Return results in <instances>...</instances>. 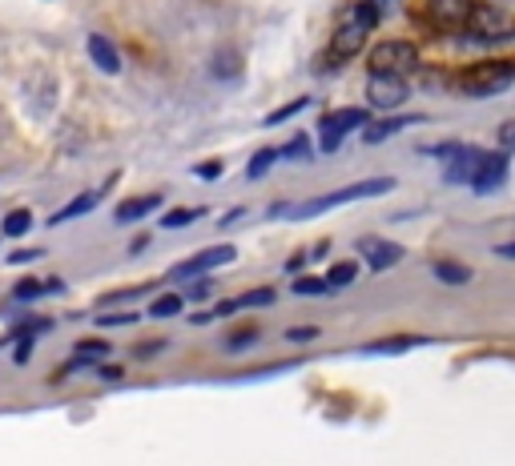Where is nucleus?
<instances>
[{"label":"nucleus","mask_w":515,"mask_h":466,"mask_svg":"<svg viewBox=\"0 0 515 466\" xmlns=\"http://www.w3.org/2000/svg\"><path fill=\"white\" fill-rule=\"evenodd\" d=\"M391 190H394L391 177H371V182L347 185V190L326 193V198H315V201H306V206H274L270 214L274 217H315V214H326V209L347 206V201H358V198H383V193H391Z\"/></svg>","instance_id":"1"},{"label":"nucleus","mask_w":515,"mask_h":466,"mask_svg":"<svg viewBox=\"0 0 515 466\" xmlns=\"http://www.w3.org/2000/svg\"><path fill=\"white\" fill-rule=\"evenodd\" d=\"M375 9H371L367 0L363 4H350L347 12L339 17V25H334V36H331V52L339 57V61H347V57H355L358 49H363V41L371 36V28H375Z\"/></svg>","instance_id":"2"},{"label":"nucleus","mask_w":515,"mask_h":466,"mask_svg":"<svg viewBox=\"0 0 515 466\" xmlns=\"http://www.w3.org/2000/svg\"><path fill=\"white\" fill-rule=\"evenodd\" d=\"M419 65V49L410 41H378L371 49V73L378 77H407Z\"/></svg>","instance_id":"3"},{"label":"nucleus","mask_w":515,"mask_h":466,"mask_svg":"<svg viewBox=\"0 0 515 466\" xmlns=\"http://www.w3.org/2000/svg\"><path fill=\"white\" fill-rule=\"evenodd\" d=\"M363 125H367V109L326 113L323 121H318V133H323V153H334V149H339L355 129H363Z\"/></svg>","instance_id":"4"},{"label":"nucleus","mask_w":515,"mask_h":466,"mask_svg":"<svg viewBox=\"0 0 515 466\" xmlns=\"http://www.w3.org/2000/svg\"><path fill=\"white\" fill-rule=\"evenodd\" d=\"M439 153L447 157V165H443V182L447 185H472L475 182V169H480V161H483L480 149H472V145H443Z\"/></svg>","instance_id":"5"},{"label":"nucleus","mask_w":515,"mask_h":466,"mask_svg":"<svg viewBox=\"0 0 515 466\" xmlns=\"http://www.w3.org/2000/svg\"><path fill=\"white\" fill-rule=\"evenodd\" d=\"M515 81L511 65H483V69H472L463 77V93L472 97H491V93H503L507 85Z\"/></svg>","instance_id":"6"},{"label":"nucleus","mask_w":515,"mask_h":466,"mask_svg":"<svg viewBox=\"0 0 515 466\" xmlns=\"http://www.w3.org/2000/svg\"><path fill=\"white\" fill-rule=\"evenodd\" d=\"M234 258H238L234 245H210V250H201V253H193V258H185L182 266L174 269V277H177V282H185V277H206V274H214L218 266H230Z\"/></svg>","instance_id":"7"},{"label":"nucleus","mask_w":515,"mask_h":466,"mask_svg":"<svg viewBox=\"0 0 515 466\" xmlns=\"http://www.w3.org/2000/svg\"><path fill=\"white\" fill-rule=\"evenodd\" d=\"M407 77H378V73H371L367 81V105H375V109H399L402 101H407Z\"/></svg>","instance_id":"8"},{"label":"nucleus","mask_w":515,"mask_h":466,"mask_svg":"<svg viewBox=\"0 0 515 466\" xmlns=\"http://www.w3.org/2000/svg\"><path fill=\"white\" fill-rule=\"evenodd\" d=\"M472 12V0H427V20L435 28H467Z\"/></svg>","instance_id":"9"},{"label":"nucleus","mask_w":515,"mask_h":466,"mask_svg":"<svg viewBox=\"0 0 515 466\" xmlns=\"http://www.w3.org/2000/svg\"><path fill=\"white\" fill-rule=\"evenodd\" d=\"M358 258L383 274V269H394L402 261V245L386 242V237H363V242H358Z\"/></svg>","instance_id":"10"},{"label":"nucleus","mask_w":515,"mask_h":466,"mask_svg":"<svg viewBox=\"0 0 515 466\" xmlns=\"http://www.w3.org/2000/svg\"><path fill=\"white\" fill-rule=\"evenodd\" d=\"M503 182H507V157L503 153H483L480 169H475L472 190L475 193H495Z\"/></svg>","instance_id":"11"},{"label":"nucleus","mask_w":515,"mask_h":466,"mask_svg":"<svg viewBox=\"0 0 515 466\" xmlns=\"http://www.w3.org/2000/svg\"><path fill=\"white\" fill-rule=\"evenodd\" d=\"M89 57H93V65L101 73H109V77H113V73H121V57H117V49H113V41H109V36H101V33L89 36Z\"/></svg>","instance_id":"12"},{"label":"nucleus","mask_w":515,"mask_h":466,"mask_svg":"<svg viewBox=\"0 0 515 466\" xmlns=\"http://www.w3.org/2000/svg\"><path fill=\"white\" fill-rule=\"evenodd\" d=\"M467 25L475 28V36H483L488 44H495V36L507 28V17H503V12H495V9H475Z\"/></svg>","instance_id":"13"},{"label":"nucleus","mask_w":515,"mask_h":466,"mask_svg":"<svg viewBox=\"0 0 515 466\" xmlns=\"http://www.w3.org/2000/svg\"><path fill=\"white\" fill-rule=\"evenodd\" d=\"M254 306H274V290H250V294L234 298V302H222L218 314H238V310H254Z\"/></svg>","instance_id":"14"},{"label":"nucleus","mask_w":515,"mask_h":466,"mask_svg":"<svg viewBox=\"0 0 515 466\" xmlns=\"http://www.w3.org/2000/svg\"><path fill=\"white\" fill-rule=\"evenodd\" d=\"M158 206H161L158 193H149V198H133V201H125V206H117V221H137V217L153 214Z\"/></svg>","instance_id":"15"},{"label":"nucleus","mask_w":515,"mask_h":466,"mask_svg":"<svg viewBox=\"0 0 515 466\" xmlns=\"http://www.w3.org/2000/svg\"><path fill=\"white\" fill-rule=\"evenodd\" d=\"M407 125H415V117H399V121H378V125H371L367 129V145H378V141H386L391 133H399V129H407Z\"/></svg>","instance_id":"16"},{"label":"nucleus","mask_w":515,"mask_h":466,"mask_svg":"<svg viewBox=\"0 0 515 466\" xmlns=\"http://www.w3.org/2000/svg\"><path fill=\"white\" fill-rule=\"evenodd\" d=\"M435 277H439V282L463 285V282H472V269L463 266V261H435Z\"/></svg>","instance_id":"17"},{"label":"nucleus","mask_w":515,"mask_h":466,"mask_svg":"<svg viewBox=\"0 0 515 466\" xmlns=\"http://www.w3.org/2000/svg\"><path fill=\"white\" fill-rule=\"evenodd\" d=\"M93 206H97V193H81V198H73L65 209H57V214H53V225L69 221V217H77V214H89Z\"/></svg>","instance_id":"18"},{"label":"nucleus","mask_w":515,"mask_h":466,"mask_svg":"<svg viewBox=\"0 0 515 466\" xmlns=\"http://www.w3.org/2000/svg\"><path fill=\"white\" fill-rule=\"evenodd\" d=\"M274 161H278V149H258V153L250 157V169H246V177H250V182H258V177H266Z\"/></svg>","instance_id":"19"},{"label":"nucleus","mask_w":515,"mask_h":466,"mask_svg":"<svg viewBox=\"0 0 515 466\" xmlns=\"http://www.w3.org/2000/svg\"><path fill=\"white\" fill-rule=\"evenodd\" d=\"M358 277V266L355 261H334L331 274H326V282H331V290H342V285H350Z\"/></svg>","instance_id":"20"},{"label":"nucleus","mask_w":515,"mask_h":466,"mask_svg":"<svg viewBox=\"0 0 515 466\" xmlns=\"http://www.w3.org/2000/svg\"><path fill=\"white\" fill-rule=\"evenodd\" d=\"M28 225H33V214H28V209H12V214L4 217V233H9V237L28 233Z\"/></svg>","instance_id":"21"},{"label":"nucleus","mask_w":515,"mask_h":466,"mask_svg":"<svg viewBox=\"0 0 515 466\" xmlns=\"http://www.w3.org/2000/svg\"><path fill=\"white\" fill-rule=\"evenodd\" d=\"M149 314H153V318H174V314H182V298H177V294H161L158 302L149 306Z\"/></svg>","instance_id":"22"},{"label":"nucleus","mask_w":515,"mask_h":466,"mask_svg":"<svg viewBox=\"0 0 515 466\" xmlns=\"http://www.w3.org/2000/svg\"><path fill=\"white\" fill-rule=\"evenodd\" d=\"M294 294H334L331 290V282H326V277H298L294 282Z\"/></svg>","instance_id":"23"},{"label":"nucleus","mask_w":515,"mask_h":466,"mask_svg":"<svg viewBox=\"0 0 515 466\" xmlns=\"http://www.w3.org/2000/svg\"><path fill=\"white\" fill-rule=\"evenodd\" d=\"M109 354V346L105 342H97V338H89V342L77 346V366H85L89 358H105Z\"/></svg>","instance_id":"24"},{"label":"nucleus","mask_w":515,"mask_h":466,"mask_svg":"<svg viewBox=\"0 0 515 466\" xmlns=\"http://www.w3.org/2000/svg\"><path fill=\"white\" fill-rule=\"evenodd\" d=\"M201 217V209H174V214H166V229H177V225H190V221H198Z\"/></svg>","instance_id":"25"},{"label":"nucleus","mask_w":515,"mask_h":466,"mask_svg":"<svg viewBox=\"0 0 515 466\" xmlns=\"http://www.w3.org/2000/svg\"><path fill=\"white\" fill-rule=\"evenodd\" d=\"M306 105H310V101H306V97H298V101H290V105H286V109L270 113V117H266V125H278V121H286V117H294V113H302V109H306Z\"/></svg>","instance_id":"26"},{"label":"nucleus","mask_w":515,"mask_h":466,"mask_svg":"<svg viewBox=\"0 0 515 466\" xmlns=\"http://www.w3.org/2000/svg\"><path fill=\"white\" fill-rule=\"evenodd\" d=\"M318 338V326H294L286 330V342H315Z\"/></svg>","instance_id":"27"},{"label":"nucleus","mask_w":515,"mask_h":466,"mask_svg":"<svg viewBox=\"0 0 515 466\" xmlns=\"http://www.w3.org/2000/svg\"><path fill=\"white\" fill-rule=\"evenodd\" d=\"M36 294H44V285L28 277V282H20V285H17V294H12V298H25V302H28V298H36Z\"/></svg>","instance_id":"28"},{"label":"nucleus","mask_w":515,"mask_h":466,"mask_svg":"<svg viewBox=\"0 0 515 466\" xmlns=\"http://www.w3.org/2000/svg\"><path fill=\"white\" fill-rule=\"evenodd\" d=\"M371 9H375V17H386V12H394L402 4V0H367Z\"/></svg>","instance_id":"29"},{"label":"nucleus","mask_w":515,"mask_h":466,"mask_svg":"<svg viewBox=\"0 0 515 466\" xmlns=\"http://www.w3.org/2000/svg\"><path fill=\"white\" fill-rule=\"evenodd\" d=\"M218 173H222V161H206V165H198V177H201V182H214Z\"/></svg>","instance_id":"30"},{"label":"nucleus","mask_w":515,"mask_h":466,"mask_svg":"<svg viewBox=\"0 0 515 466\" xmlns=\"http://www.w3.org/2000/svg\"><path fill=\"white\" fill-rule=\"evenodd\" d=\"M250 342H258V330H246V334H234V338H230V350H242V346H250Z\"/></svg>","instance_id":"31"},{"label":"nucleus","mask_w":515,"mask_h":466,"mask_svg":"<svg viewBox=\"0 0 515 466\" xmlns=\"http://www.w3.org/2000/svg\"><path fill=\"white\" fill-rule=\"evenodd\" d=\"M306 149H310V145H306V137H298L294 145H286L282 153H286V157H306Z\"/></svg>","instance_id":"32"},{"label":"nucleus","mask_w":515,"mask_h":466,"mask_svg":"<svg viewBox=\"0 0 515 466\" xmlns=\"http://www.w3.org/2000/svg\"><path fill=\"white\" fill-rule=\"evenodd\" d=\"M499 141H503V149H511L515 145V125H503V129H499Z\"/></svg>","instance_id":"33"},{"label":"nucleus","mask_w":515,"mask_h":466,"mask_svg":"<svg viewBox=\"0 0 515 466\" xmlns=\"http://www.w3.org/2000/svg\"><path fill=\"white\" fill-rule=\"evenodd\" d=\"M33 258H41V250H20V253H12V266L17 261H33Z\"/></svg>","instance_id":"34"},{"label":"nucleus","mask_w":515,"mask_h":466,"mask_svg":"<svg viewBox=\"0 0 515 466\" xmlns=\"http://www.w3.org/2000/svg\"><path fill=\"white\" fill-rule=\"evenodd\" d=\"M105 326H125V322H133V314H117V318H101Z\"/></svg>","instance_id":"35"},{"label":"nucleus","mask_w":515,"mask_h":466,"mask_svg":"<svg viewBox=\"0 0 515 466\" xmlns=\"http://www.w3.org/2000/svg\"><path fill=\"white\" fill-rule=\"evenodd\" d=\"M499 258H515V245H499Z\"/></svg>","instance_id":"36"}]
</instances>
